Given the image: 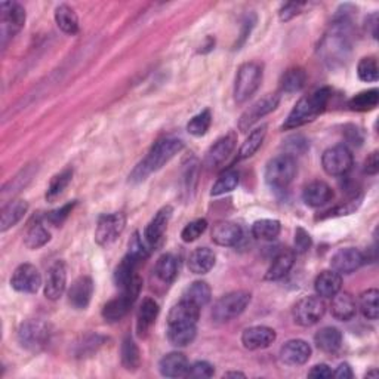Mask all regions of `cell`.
Here are the masks:
<instances>
[{
    "mask_svg": "<svg viewBox=\"0 0 379 379\" xmlns=\"http://www.w3.org/2000/svg\"><path fill=\"white\" fill-rule=\"evenodd\" d=\"M184 148V143L178 138H163V140H159L152 150L148 152L143 162L138 163L132 174L129 175L131 182H143L152 175L153 172H157L162 169L168 162H170L181 150Z\"/></svg>",
    "mask_w": 379,
    "mask_h": 379,
    "instance_id": "cell-1",
    "label": "cell"
},
{
    "mask_svg": "<svg viewBox=\"0 0 379 379\" xmlns=\"http://www.w3.org/2000/svg\"><path fill=\"white\" fill-rule=\"evenodd\" d=\"M350 29L351 21L348 18V14L338 15L330 30L321 39L318 48V54L323 56L326 63L337 64L347 60V55L351 48Z\"/></svg>",
    "mask_w": 379,
    "mask_h": 379,
    "instance_id": "cell-2",
    "label": "cell"
},
{
    "mask_svg": "<svg viewBox=\"0 0 379 379\" xmlns=\"http://www.w3.org/2000/svg\"><path fill=\"white\" fill-rule=\"evenodd\" d=\"M332 90L329 88H320L312 94L303 97L300 101L296 102L289 116L286 118L283 123V129H296L303 124H307L317 119L321 113L326 110L328 102L330 99Z\"/></svg>",
    "mask_w": 379,
    "mask_h": 379,
    "instance_id": "cell-3",
    "label": "cell"
},
{
    "mask_svg": "<svg viewBox=\"0 0 379 379\" xmlns=\"http://www.w3.org/2000/svg\"><path fill=\"white\" fill-rule=\"evenodd\" d=\"M52 332L48 323L42 320H27L18 328L19 346L31 353H39L49 346Z\"/></svg>",
    "mask_w": 379,
    "mask_h": 379,
    "instance_id": "cell-4",
    "label": "cell"
},
{
    "mask_svg": "<svg viewBox=\"0 0 379 379\" xmlns=\"http://www.w3.org/2000/svg\"><path fill=\"white\" fill-rule=\"evenodd\" d=\"M261 82L262 65L259 63L250 61L240 65L234 82V99L237 104H245V102L259 89Z\"/></svg>",
    "mask_w": 379,
    "mask_h": 379,
    "instance_id": "cell-5",
    "label": "cell"
},
{
    "mask_svg": "<svg viewBox=\"0 0 379 379\" xmlns=\"http://www.w3.org/2000/svg\"><path fill=\"white\" fill-rule=\"evenodd\" d=\"M296 172L298 166L295 157L291 154H280L267 163L264 178H266V182L270 187L283 190L291 186L296 177Z\"/></svg>",
    "mask_w": 379,
    "mask_h": 379,
    "instance_id": "cell-6",
    "label": "cell"
},
{
    "mask_svg": "<svg viewBox=\"0 0 379 379\" xmlns=\"http://www.w3.org/2000/svg\"><path fill=\"white\" fill-rule=\"evenodd\" d=\"M252 295L246 291H236L224 295L212 308V318L216 323H227L242 314L250 303Z\"/></svg>",
    "mask_w": 379,
    "mask_h": 379,
    "instance_id": "cell-7",
    "label": "cell"
},
{
    "mask_svg": "<svg viewBox=\"0 0 379 379\" xmlns=\"http://www.w3.org/2000/svg\"><path fill=\"white\" fill-rule=\"evenodd\" d=\"M326 313V304L320 296H304L293 307V320L303 328L314 326L323 318Z\"/></svg>",
    "mask_w": 379,
    "mask_h": 379,
    "instance_id": "cell-8",
    "label": "cell"
},
{
    "mask_svg": "<svg viewBox=\"0 0 379 379\" xmlns=\"http://www.w3.org/2000/svg\"><path fill=\"white\" fill-rule=\"evenodd\" d=\"M354 163L353 153L347 145H334L321 156V166L330 177H344L351 170Z\"/></svg>",
    "mask_w": 379,
    "mask_h": 379,
    "instance_id": "cell-9",
    "label": "cell"
},
{
    "mask_svg": "<svg viewBox=\"0 0 379 379\" xmlns=\"http://www.w3.org/2000/svg\"><path fill=\"white\" fill-rule=\"evenodd\" d=\"M126 227V216L122 212H114L99 216L95 229V242L99 246H110L118 240Z\"/></svg>",
    "mask_w": 379,
    "mask_h": 379,
    "instance_id": "cell-10",
    "label": "cell"
},
{
    "mask_svg": "<svg viewBox=\"0 0 379 379\" xmlns=\"http://www.w3.org/2000/svg\"><path fill=\"white\" fill-rule=\"evenodd\" d=\"M0 10H2V45L5 48L6 43L24 27L26 10L15 2H3L0 5Z\"/></svg>",
    "mask_w": 379,
    "mask_h": 379,
    "instance_id": "cell-11",
    "label": "cell"
},
{
    "mask_svg": "<svg viewBox=\"0 0 379 379\" xmlns=\"http://www.w3.org/2000/svg\"><path fill=\"white\" fill-rule=\"evenodd\" d=\"M279 104H280L279 94H267L266 97H262L242 114V118L239 120V129L242 132L249 131L259 119L267 116V114L277 108Z\"/></svg>",
    "mask_w": 379,
    "mask_h": 379,
    "instance_id": "cell-12",
    "label": "cell"
},
{
    "mask_svg": "<svg viewBox=\"0 0 379 379\" xmlns=\"http://www.w3.org/2000/svg\"><path fill=\"white\" fill-rule=\"evenodd\" d=\"M10 286L21 293H36L42 286V275L33 264H21L10 277Z\"/></svg>",
    "mask_w": 379,
    "mask_h": 379,
    "instance_id": "cell-13",
    "label": "cell"
},
{
    "mask_svg": "<svg viewBox=\"0 0 379 379\" xmlns=\"http://www.w3.org/2000/svg\"><path fill=\"white\" fill-rule=\"evenodd\" d=\"M366 258L359 249L355 248H344L335 252V255L330 259V267L338 274H351L359 270Z\"/></svg>",
    "mask_w": 379,
    "mask_h": 379,
    "instance_id": "cell-14",
    "label": "cell"
},
{
    "mask_svg": "<svg viewBox=\"0 0 379 379\" xmlns=\"http://www.w3.org/2000/svg\"><path fill=\"white\" fill-rule=\"evenodd\" d=\"M67 286V267L63 261L54 262L45 282V296L51 301L60 300Z\"/></svg>",
    "mask_w": 379,
    "mask_h": 379,
    "instance_id": "cell-15",
    "label": "cell"
},
{
    "mask_svg": "<svg viewBox=\"0 0 379 379\" xmlns=\"http://www.w3.org/2000/svg\"><path fill=\"white\" fill-rule=\"evenodd\" d=\"M236 143H237V135L234 132H229V134L221 136L220 140H216L209 147V150L206 152L204 165L208 168L220 166L224 160L233 153Z\"/></svg>",
    "mask_w": 379,
    "mask_h": 379,
    "instance_id": "cell-16",
    "label": "cell"
},
{
    "mask_svg": "<svg viewBox=\"0 0 379 379\" xmlns=\"http://www.w3.org/2000/svg\"><path fill=\"white\" fill-rule=\"evenodd\" d=\"M92 295H94V282L89 275H80L67 292L68 304L76 309H85L92 300Z\"/></svg>",
    "mask_w": 379,
    "mask_h": 379,
    "instance_id": "cell-17",
    "label": "cell"
},
{
    "mask_svg": "<svg viewBox=\"0 0 379 379\" xmlns=\"http://www.w3.org/2000/svg\"><path fill=\"white\" fill-rule=\"evenodd\" d=\"M277 338L275 330L268 326H252L243 330L242 344L246 350L255 351L268 348Z\"/></svg>",
    "mask_w": 379,
    "mask_h": 379,
    "instance_id": "cell-18",
    "label": "cell"
},
{
    "mask_svg": "<svg viewBox=\"0 0 379 379\" xmlns=\"http://www.w3.org/2000/svg\"><path fill=\"white\" fill-rule=\"evenodd\" d=\"M312 357V347L304 339H291L280 348V359L288 366L305 364Z\"/></svg>",
    "mask_w": 379,
    "mask_h": 379,
    "instance_id": "cell-19",
    "label": "cell"
},
{
    "mask_svg": "<svg viewBox=\"0 0 379 379\" xmlns=\"http://www.w3.org/2000/svg\"><path fill=\"white\" fill-rule=\"evenodd\" d=\"M172 213H174V209L172 206H163L154 216L153 220L148 223V225L144 229V237L145 242L152 246H157L160 243V240L163 239L165 232L168 228V224L172 218Z\"/></svg>",
    "mask_w": 379,
    "mask_h": 379,
    "instance_id": "cell-20",
    "label": "cell"
},
{
    "mask_svg": "<svg viewBox=\"0 0 379 379\" xmlns=\"http://www.w3.org/2000/svg\"><path fill=\"white\" fill-rule=\"evenodd\" d=\"M334 199V190L325 181H313L303 191V200L309 208H320Z\"/></svg>",
    "mask_w": 379,
    "mask_h": 379,
    "instance_id": "cell-21",
    "label": "cell"
},
{
    "mask_svg": "<svg viewBox=\"0 0 379 379\" xmlns=\"http://www.w3.org/2000/svg\"><path fill=\"white\" fill-rule=\"evenodd\" d=\"M243 237L242 227L236 223L221 221L216 223L212 228V242L218 246H236Z\"/></svg>",
    "mask_w": 379,
    "mask_h": 379,
    "instance_id": "cell-22",
    "label": "cell"
},
{
    "mask_svg": "<svg viewBox=\"0 0 379 379\" xmlns=\"http://www.w3.org/2000/svg\"><path fill=\"white\" fill-rule=\"evenodd\" d=\"M190 363L182 353L174 351L163 355L159 363V371L165 378H187Z\"/></svg>",
    "mask_w": 379,
    "mask_h": 379,
    "instance_id": "cell-23",
    "label": "cell"
},
{
    "mask_svg": "<svg viewBox=\"0 0 379 379\" xmlns=\"http://www.w3.org/2000/svg\"><path fill=\"white\" fill-rule=\"evenodd\" d=\"M159 313H160V307L153 300V298H144L140 308H138V313H136V332H138V335H140L141 338L147 337L148 330L152 329L156 318L159 317Z\"/></svg>",
    "mask_w": 379,
    "mask_h": 379,
    "instance_id": "cell-24",
    "label": "cell"
},
{
    "mask_svg": "<svg viewBox=\"0 0 379 379\" xmlns=\"http://www.w3.org/2000/svg\"><path fill=\"white\" fill-rule=\"evenodd\" d=\"M330 312L337 320L350 321L357 314V304L348 292H338L335 296H332Z\"/></svg>",
    "mask_w": 379,
    "mask_h": 379,
    "instance_id": "cell-25",
    "label": "cell"
},
{
    "mask_svg": "<svg viewBox=\"0 0 379 379\" xmlns=\"http://www.w3.org/2000/svg\"><path fill=\"white\" fill-rule=\"evenodd\" d=\"M295 264V252L291 249H283L274 257L270 268L266 273V280L275 282L289 274Z\"/></svg>",
    "mask_w": 379,
    "mask_h": 379,
    "instance_id": "cell-26",
    "label": "cell"
},
{
    "mask_svg": "<svg viewBox=\"0 0 379 379\" xmlns=\"http://www.w3.org/2000/svg\"><path fill=\"white\" fill-rule=\"evenodd\" d=\"M342 288V277L334 270L321 271L314 280V289L320 298L335 296Z\"/></svg>",
    "mask_w": 379,
    "mask_h": 379,
    "instance_id": "cell-27",
    "label": "cell"
},
{
    "mask_svg": "<svg viewBox=\"0 0 379 379\" xmlns=\"http://www.w3.org/2000/svg\"><path fill=\"white\" fill-rule=\"evenodd\" d=\"M197 323H170L168 325V341L174 347H187L197 335Z\"/></svg>",
    "mask_w": 379,
    "mask_h": 379,
    "instance_id": "cell-28",
    "label": "cell"
},
{
    "mask_svg": "<svg viewBox=\"0 0 379 379\" xmlns=\"http://www.w3.org/2000/svg\"><path fill=\"white\" fill-rule=\"evenodd\" d=\"M316 347L328 354H335L342 347V334L341 330L332 326H326L320 329L314 337Z\"/></svg>",
    "mask_w": 379,
    "mask_h": 379,
    "instance_id": "cell-29",
    "label": "cell"
},
{
    "mask_svg": "<svg viewBox=\"0 0 379 379\" xmlns=\"http://www.w3.org/2000/svg\"><path fill=\"white\" fill-rule=\"evenodd\" d=\"M200 317V308L186 300H181L178 304L170 308L168 314V325L170 323H197Z\"/></svg>",
    "mask_w": 379,
    "mask_h": 379,
    "instance_id": "cell-30",
    "label": "cell"
},
{
    "mask_svg": "<svg viewBox=\"0 0 379 379\" xmlns=\"http://www.w3.org/2000/svg\"><path fill=\"white\" fill-rule=\"evenodd\" d=\"M29 211V203L26 200H13L3 206L2 220H0V229L8 232L9 228L15 227Z\"/></svg>",
    "mask_w": 379,
    "mask_h": 379,
    "instance_id": "cell-31",
    "label": "cell"
},
{
    "mask_svg": "<svg viewBox=\"0 0 379 379\" xmlns=\"http://www.w3.org/2000/svg\"><path fill=\"white\" fill-rule=\"evenodd\" d=\"M216 257L209 248H197L191 252L188 258V268L194 274H206L215 267Z\"/></svg>",
    "mask_w": 379,
    "mask_h": 379,
    "instance_id": "cell-32",
    "label": "cell"
},
{
    "mask_svg": "<svg viewBox=\"0 0 379 379\" xmlns=\"http://www.w3.org/2000/svg\"><path fill=\"white\" fill-rule=\"evenodd\" d=\"M132 305L134 303L122 293L120 296L114 298V300H110L104 307H102L101 314L106 321H108V323H116V321H120L126 314L129 313Z\"/></svg>",
    "mask_w": 379,
    "mask_h": 379,
    "instance_id": "cell-33",
    "label": "cell"
},
{
    "mask_svg": "<svg viewBox=\"0 0 379 379\" xmlns=\"http://www.w3.org/2000/svg\"><path fill=\"white\" fill-rule=\"evenodd\" d=\"M211 298H212L211 286L203 280H197V282H193L188 286L186 292H184L181 300H186L194 305H197L199 308H202L211 303Z\"/></svg>",
    "mask_w": 379,
    "mask_h": 379,
    "instance_id": "cell-34",
    "label": "cell"
},
{
    "mask_svg": "<svg viewBox=\"0 0 379 379\" xmlns=\"http://www.w3.org/2000/svg\"><path fill=\"white\" fill-rule=\"evenodd\" d=\"M55 22L56 26L61 31L65 34H70V36H74V34L79 33V18L77 14L74 13V9L70 8L68 5H60L55 9Z\"/></svg>",
    "mask_w": 379,
    "mask_h": 379,
    "instance_id": "cell-35",
    "label": "cell"
},
{
    "mask_svg": "<svg viewBox=\"0 0 379 379\" xmlns=\"http://www.w3.org/2000/svg\"><path fill=\"white\" fill-rule=\"evenodd\" d=\"M266 135H267V124H262L255 131H252L248 135L245 143L242 144V147H240L237 159L243 160V159H249V157L254 156L259 150V147L262 145L264 140H266Z\"/></svg>",
    "mask_w": 379,
    "mask_h": 379,
    "instance_id": "cell-36",
    "label": "cell"
},
{
    "mask_svg": "<svg viewBox=\"0 0 379 379\" xmlns=\"http://www.w3.org/2000/svg\"><path fill=\"white\" fill-rule=\"evenodd\" d=\"M140 264V261H136L134 257H131L129 254H126L123 257V259L119 262V266L114 270V283H116L118 288L123 289L126 284H128L134 277H135V271H136V266Z\"/></svg>",
    "mask_w": 379,
    "mask_h": 379,
    "instance_id": "cell-37",
    "label": "cell"
},
{
    "mask_svg": "<svg viewBox=\"0 0 379 379\" xmlns=\"http://www.w3.org/2000/svg\"><path fill=\"white\" fill-rule=\"evenodd\" d=\"M73 179V169H64L60 174H56L48 186V190H46V200L48 202H55L56 199H60L63 194L65 193L67 187L70 186V182Z\"/></svg>",
    "mask_w": 379,
    "mask_h": 379,
    "instance_id": "cell-38",
    "label": "cell"
},
{
    "mask_svg": "<svg viewBox=\"0 0 379 379\" xmlns=\"http://www.w3.org/2000/svg\"><path fill=\"white\" fill-rule=\"evenodd\" d=\"M305 83H307V73L303 70V68L300 67L291 68V70H288L282 76L280 90L286 92V94H295V92H300L301 89H304Z\"/></svg>",
    "mask_w": 379,
    "mask_h": 379,
    "instance_id": "cell-39",
    "label": "cell"
},
{
    "mask_svg": "<svg viewBox=\"0 0 379 379\" xmlns=\"http://www.w3.org/2000/svg\"><path fill=\"white\" fill-rule=\"evenodd\" d=\"M378 102H379V90L369 89V90L360 92V94H357V95H354L348 101V107L353 111L364 113V111H371V110L376 108Z\"/></svg>",
    "mask_w": 379,
    "mask_h": 379,
    "instance_id": "cell-40",
    "label": "cell"
},
{
    "mask_svg": "<svg viewBox=\"0 0 379 379\" xmlns=\"http://www.w3.org/2000/svg\"><path fill=\"white\" fill-rule=\"evenodd\" d=\"M141 363V353L131 337L122 342V364L126 371H136Z\"/></svg>",
    "mask_w": 379,
    "mask_h": 379,
    "instance_id": "cell-41",
    "label": "cell"
},
{
    "mask_svg": "<svg viewBox=\"0 0 379 379\" xmlns=\"http://www.w3.org/2000/svg\"><path fill=\"white\" fill-rule=\"evenodd\" d=\"M154 271L160 280L165 282V283H172L175 280L177 274H178L177 258L172 254L162 255L157 259Z\"/></svg>",
    "mask_w": 379,
    "mask_h": 379,
    "instance_id": "cell-42",
    "label": "cell"
},
{
    "mask_svg": "<svg viewBox=\"0 0 379 379\" xmlns=\"http://www.w3.org/2000/svg\"><path fill=\"white\" fill-rule=\"evenodd\" d=\"M282 224L277 220H258L252 225V236L258 240H274L280 234Z\"/></svg>",
    "mask_w": 379,
    "mask_h": 379,
    "instance_id": "cell-43",
    "label": "cell"
},
{
    "mask_svg": "<svg viewBox=\"0 0 379 379\" xmlns=\"http://www.w3.org/2000/svg\"><path fill=\"white\" fill-rule=\"evenodd\" d=\"M239 181H240V175H239L237 170H234V169L225 170L224 174H221L215 181L212 191H211V196H223V194H225V193H232L233 190L237 188Z\"/></svg>",
    "mask_w": 379,
    "mask_h": 379,
    "instance_id": "cell-44",
    "label": "cell"
},
{
    "mask_svg": "<svg viewBox=\"0 0 379 379\" xmlns=\"http://www.w3.org/2000/svg\"><path fill=\"white\" fill-rule=\"evenodd\" d=\"M51 240V233L42 224H33L24 237V245L30 250H36L45 246Z\"/></svg>",
    "mask_w": 379,
    "mask_h": 379,
    "instance_id": "cell-45",
    "label": "cell"
},
{
    "mask_svg": "<svg viewBox=\"0 0 379 379\" xmlns=\"http://www.w3.org/2000/svg\"><path fill=\"white\" fill-rule=\"evenodd\" d=\"M378 296H379L378 289H367L359 298L360 312L367 320H376L379 316Z\"/></svg>",
    "mask_w": 379,
    "mask_h": 379,
    "instance_id": "cell-46",
    "label": "cell"
},
{
    "mask_svg": "<svg viewBox=\"0 0 379 379\" xmlns=\"http://www.w3.org/2000/svg\"><path fill=\"white\" fill-rule=\"evenodd\" d=\"M212 124V113L211 110H203L202 113L196 114L188 124H187V131L193 136H203L206 132L209 131Z\"/></svg>",
    "mask_w": 379,
    "mask_h": 379,
    "instance_id": "cell-47",
    "label": "cell"
},
{
    "mask_svg": "<svg viewBox=\"0 0 379 379\" xmlns=\"http://www.w3.org/2000/svg\"><path fill=\"white\" fill-rule=\"evenodd\" d=\"M357 76L362 82L366 83H373L379 79V68L378 63L373 56H366L362 58L357 65Z\"/></svg>",
    "mask_w": 379,
    "mask_h": 379,
    "instance_id": "cell-48",
    "label": "cell"
},
{
    "mask_svg": "<svg viewBox=\"0 0 379 379\" xmlns=\"http://www.w3.org/2000/svg\"><path fill=\"white\" fill-rule=\"evenodd\" d=\"M206 228H208V221H206L204 218H199V220L188 223L181 232L182 242L186 243L194 242V240H197L206 232Z\"/></svg>",
    "mask_w": 379,
    "mask_h": 379,
    "instance_id": "cell-49",
    "label": "cell"
},
{
    "mask_svg": "<svg viewBox=\"0 0 379 379\" xmlns=\"http://www.w3.org/2000/svg\"><path fill=\"white\" fill-rule=\"evenodd\" d=\"M128 254L131 257H134L136 261H144L148 258V255H150V252H148V249L145 248V245L143 243V239L140 236V233H134V236L131 237L129 240V245H128Z\"/></svg>",
    "mask_w": 379,
    "mask_h": 379,
    "instance_id": "cell-50",
    "label": "cell"
},
{
    "mask_svg": "<svg viewBox=\"0 0 379 379\" xmlns=\"http://www.w3.org/2000/svg\"><path fill=\"white\" fill-rule=\"evenodd\" d=\"M106 338H102L99 335H88L83 338V341L79 344V350H77V357H85L86 354L97 353V350L104 344Z\"/></svg>",
    "mask_w": 379,
    "mask_h": 379,
    "instance_id": "cell-51",
    "label": "cell"
},
{
    "mask_svg": "<svg viewBox=\"0 0 379 379\" xmlns=\"http://www.w3.org/2000/svg\"><path fill=\"white\" fill-rule=\"evenodd\" d=\"M74 206H76V202H72V203H67V204L61 206L60 209H55V211L49 212L48 215H46V221L55 227H60L67 220L68 215L72 213Z\"/></svg>",
    "mask_w": 379,
    "mask_h": 379,
    "instance_id": "cell-52",
    "label": "cell"
},
{
    "mask_svg": "<svg viewBox=\"0 0 379 379\" xmlns=\"http://www.w3.org/2000/svg\"><path fill=\"white\" fill-rule=\"evenodd\" d=\"M215 373L213 366L209 362H196L190 364V369L187 373V378H212Z\"/></svg>",
    "mask_w": 379,
    "mask_h": 379,
    "instance_id": "cell-53",
    "label": "cell"
},
{
    "mask_svg": "<svg viewBox=\"0 0 379 379\" xmlns=\"http://www.w3.org/2000/svg\"><path fill=\"white\" fill-rule=\"evenodd\" d=\"M312 245H313L312 236H309L308 232H305L303 227H298L295 229V250L298 254H305V252H308L309 248H312Z\"/></svg>",
    "mask_w": 379,
    "mask_h": 379,
    "instance_id": "cell-54",
    "label": "cell"
},
{
    "mask_svg": "<svg viewBox=\"0 0 379 379\" xmlns=\"http://www.w3.org/2000/svg\"><path fill=\"white\" fill-rule=\"evenodd\" d=\"M304 6H305V3H295V2L282 5V8H280V10H279V18H280V21L288 22V21H291L292 18H295L296 15H300V14L303 13V8H304Z\"/></svg>",
    "mask_w": 379,
    "mask_h": 379,
    "instance_id": "cell-55",
    "label": "cell"
},
{
    "mask_svg": "<svg viewBox=\"0 0 379 379\" xmlns=\"http://www.w3.org/2000/svg\"><path fill=\"white\" fill-rule=\"evenodd\" d=\"M379 170V154L378 152H373L369 154V157L366 159L364 162V172L367 175H376Z\"/></svg>",
    "mask_w": 379,
    "mask_h": 379,
    "instance_id": "cell-56",
    "label": "cell"
},
{
    "mask_svg": "<svg viewBox=\"0 0 379 379\" xmlns=\"http://www.w3.org/2000/svg\"><path fill=\"white\" fill-rule=\"evenodd\" d=\"M332 375H334V372H332L330 367L325 363L313 366L312 371L308 372L309 378H332Z\"/></svg>",
    "mask_w": 379,
    "mask_h": 379,
    "instance_id": "cell-57",
    "label": "cell"
},
{
    "mask_svg": "<svg viewBox=\"0 0 379 379\" xmlns=\"http://www.w3.org/2000/svg\"><path fill=\"white\" fill-rule=\"evenodd\" d=\"M332 376H335L338 379H351L354 375L351 371V366L348 363H341Z\"/></svg>",
    "mask_w": 379,
    "mask_h": 379,
    "instance_id": "cell-58",
    "label": "cell"
},
{
    "mask_svg": "<svg viewBox=\"0 0 379 379\" xmlns=\"http://www.w3.org/2000/svg\"><path fill=\"white\" fill-rule=\"evenodd\" d=\"M224 376H225V378H239V376H240V378H245L246 375L242 373V372H228V373H225Z\"/></svg>",
    "mask_w": 379,
    "mask_h": 379,
    "instance_id": "cell-59",
    "label": "cell"
},
{
    "mask_svg": "<svg viewBox=\"0 0 379 379\" xmlns=\"http://www.w3.org/2000/svg\"><path fill=\"white\" fill-rule=\"evenodd\" d=\"M366 376H367V378H369V376H378V372H376V371H372V372H369V373H366Z\"/></svg>",
    "mask_w": 379,
    "mask_h": 379,
    "instance_id": "cell-60",
    "label": "cell"
}]
</instances>
